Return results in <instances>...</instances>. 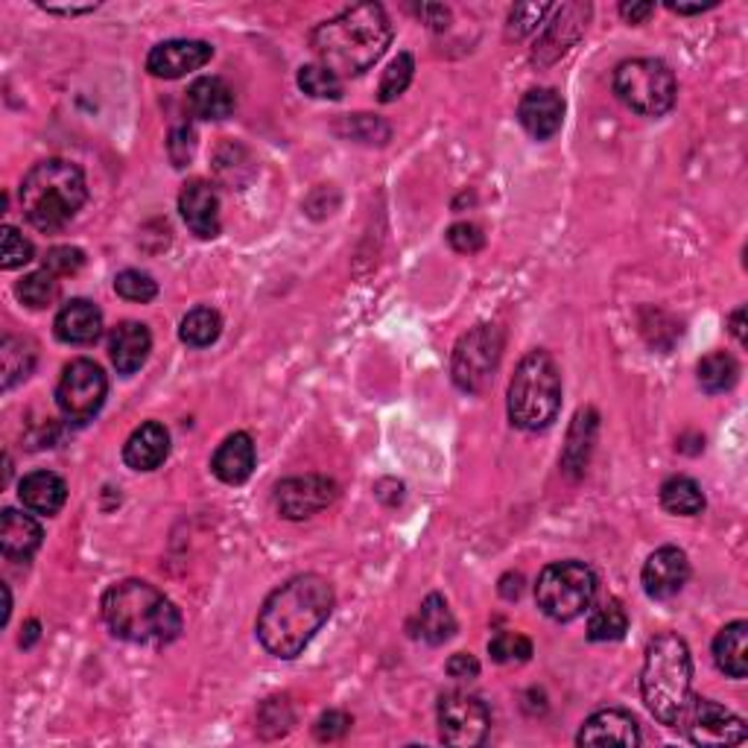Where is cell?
<instances>
[{
    "label": "cell",
    "mask_w": 748,
    "mask_h": 748,
    "mask_svg": "<svg viewBox=\"0 0 748 748\" xmlns=\"http://www.w3.org/2000/svg\"><path fill=\"white\" fill-rule=\"evenodd\" d=\"M178 211L185 226L202 240H214L219 234V196L211 182L202 178L187 182L185 191L178 194Z\"/></svg>",
    "instance_id": "obj_17"
},
{
    "label": "cell",
    "mask_w": 748,
    "mask_h": 748,
    "mask_svg": "<svg viewBox=\"0 0 748 748\" xmlns=\"http://www.w3.org/2000/svg\"><path fill=\"white\" fill-rule=\"evenodd\" d=\"M170 457V433L158 421H146L123 444V462L132 471H155L162 468Z\"/></svg>",
    "instance_id": "obj_20"
},
{
    "label": "cell",
    "mask_w": 748,
    "mask_h": 748,
    "mask_svg": "<svg viewBox=\"0 0 748 748\" xmlns=\"http://www.w3.org/2000/svg\"><path fill=\"white\" fill-rule=\"evenodd\" d=\"M89 199V185L76 164L65 158L39 162L21 182L18 202L30 226L39 232L65 228Z\"/></svg>",
    "instance_id": "obj_5"
},
{
    "label": "cell",
    "mask_w": 748,
    "mask_h": 748,
    "mask_svg": "<svg viewBox=\"0 0 748 748\" xmlns=\"http://www.w3.org/2000/svg\"><path fill=\"white\" fill-rule=\"evenodd\" d=\"M53 330L68 346H91L103 334V310L89 298H73L57 314Z\"/></svg>",
    "instance_id": "obj_19"
},
{
    "label": "cell",
    "mask_w": 748,
    "mask_h": 748,
    "mask_svg": "<svg viewBox=\"0 0 748 748\" xmlns=\"http://www.w3.org/2000/svg\"><path fill=\"white\" fill-rule=\"evenodd\" d=\"M187 109L199 121H226L234 112V91L219 76H199L187 89Z\"/></svg>",
    "instance_id": "obj_25"
},
{
    "label": "cell",
    "mask_w": 748,
    "mask_h": 748,
    "mask_svg": "<svg viewBox=\"0 0 748 748\" xmlns=\"http://www.w3.org/2000/svg\"><path fill=\"white\" fill-rule=\"evenodd\" d=\"M392 41V24L387 9L380 3H357L342 9L337 18H330L310 33L319 65L328 68L337 76H360L369 71Z\"/></svg>",
    "instance_id": "obj_2"
},
{
    "label": "cell",
    "mask_w": 748,
    "mask_h": 748,
    "mask_svg": "<svg viewBox=\"0 0 748 748\" xmlns=\"http://www.w3.org/2000/svg\"><path fill=\"white\" fill-rule=\"evenodd\" d=\"M334 614V587L319 573H301L275 587L258 614V641L275 658L293 660Z\"/></svg>",
    "instance_id": "obj_1"
},
{
    "label": "cell",
    "mask_w": 748,
    "mask_h": 748,
    "mask_svg": "<svg viewBox=\"0 0 748 748\" xmlns=\"http://www.w3.org/2000/svg\"><path fill=\"white\" fill-rule=\"evenodd\" d=\"M576 742L580 746H641L644 737L635 716L619 708H605L587 716Z\"/></svg>",
    "instance_id": "obj_16"
},
{
    "label": "cell",
    "mask_w": 748,
    "mask_h": 748,
    "mask_svg": "<svg viewBox=\"0 0 748 748\" xmlns=\"http://www.w3.org/2000/svg\"><path fill=\"white\" fill-rule=\"evenodd\" d=\"M660 506L667 509L669 515L693 518L701 515L705 509V494H701V485L693 480V477L676 474L669 477L667 483L660 485Z\"/></svg>",
    "instance_id": "obj_28"
},
{
    "label": "cell",
    "mask_w": 748,
    "mask_h": 748,
    "mask_svg": "<svg viewBox=\"0 0 748 748\" xmlns=\"http://www.w3.org/2000/svg\"><path fill=\"white\" fill-rule=\"evenodd\" d=\"M194 137L196 135L191 126H178V130L170 135V158H173L176 167H185V164L194 158V146H196Z\"/></svg>",
    "instance_id": "obj_45"
},
{
    "label": "cell",
    "mask_w": 748,
    "mask_h": 748,
    "mask_svg": "<svg viewBox=\"0 0 748 748\" xmlns=\"http://www.w3.org/2000/svg\"><path fill=\"white\" fill-rule=\"evenodd\" d=\"M223 334V319H219L217 310L211 307H196L191 314L182 319L178 325V339L191 348H208L214 346Z\"/></svg>",
    "instance_id": "obj_31"
},
{
    "label": "cell",
    "mask_w": 748,
    "mask_h": 748,
    "mask_svg": "<svg viewBox=\"0 0 748 748\" xmlns=\"http://www.w3.org/2000/svg\"><path fill=\"white\" fill-rule=\"evenodd\" d=\"M16 296L24 301L27 307L41 310V307L53 305L59 298V281L57 275L48 273V269H39V273L24 275V281H18Z\"/></svg>",
    "instance_id": "obj_34"
},
{
    "label": "cell",
    "mask_w": 748,
    "mask_h": 748,
    "mask_svg": "<svg viewBox=\"0 0 748 748\" xmlns=\"http://www.w3.org/2000/svg\"><path fill=\"white\" fill-rule=\"evenodd\" d=\"M518 121L535 141H547L564 123V100L553 89L526 91L518 105Z\"/></svg>",
    "instance_id": "obj_18"
},
{
    "label": "cell",
    "mask_w": 748,
    "mask_h": 748,
    "mask_svg": "<svg viewBox=\"0 0 748 748\" xmlns=\"http://www.w3.org/2000/svg\"><path fill=\"white\" fill-rule=\"evenodd\" d=\"M114 293L126 301H135V305H146L158 296V284L150 278L141 269H123L117 278H114Z\"/></svg>",
    "instance_id": "obj_38"
},
{
    "label": "cell",
    "mask_w": 748,
    "mask_h": 748,
    "mask_svg": "<svg viewBox=\"0 0 748 748\" xmlns=\"http://www.w3.org/2000/svg\"><path fill=\"white\" fill-rule=\"evenodd\" d=\"M596 596V573L585 562H553L539 573L535 603L555 623H571L591 608Z\"/></svg>",
    "instance_id": "obj_7"
},
{
    "label": "cell",
    "mask_w": 748,
    "mask_h": 748,
    "mask_svg": "<svg viewBox=\"0 0 748 748\" xmlns=\"http://www.w3.org/2000/svg\"><path fill=\"white\" fill-rule=\"evenodd\" d=\"M153 351V334L141 322H121L109 337V357L121 375H135Z\"/></svg>",
    "instance_id": "obj_21"
},
{
    "label": "cell",
    "mask_w": 748,
    "mask_h": 748,
    "mask_svg": "<svg viewBox=\"0 0 748 748\" xmlns=\"http://www.w3.org/2000/svg\"><path fill=\"white\" fill-rule=\"evenodd\" d=\"M628 632V614L619 600H605L603 605H596L591 617H587V641L594 644H614L623 641Z\"/></svg>",
    "instance_id": "obj_30"
},
{
    "label": "cell",
    "mask_w": 748,
    "mask_h": 748,
    "mask_svg": "<svg viewBox=\"0 0 748 748\" xmlns=\"http://www.w3.org/2000/svg\"><path fill=\"white\" fill-rule=\"evenodd\" d=\"M18 500L24 503L27 512L53 518L65 506L68 485L53 471H33V474H27L21 480V485H18Z\"/></svg>",
    "instance_id": "obj_22"
},
{
    "label": "cell",
    "mask_w": 748,
    "mask_h": 748,
    "mask_svg": "<svg viewBox=\"0 0 748 748\" xmlns=\"http://www.w3.org/2000/svg\"><path fill=\"white\" fill-rule=\"evenodd\" d=\"M109 380L94 360H71L57 387V407L68 421H91L103 410Z\"/></svg>",
    "instance_id": "obj_10"
},
{
    "label": "cell",
    "mask_w": 748,
    "mask_h": 748,
    "mask_svg": "<svg viewBox=\"0 0 748 748\" xmlns=\"http://www.w3.org/2000/svg\"><path fill=\"white\" fill-rule=\"evenodd\" d=\"M436 716H439V737L448 746L477 748L483 746L485 737H489V708H485L483 699H477L471 693H444L439 699Z\"/></svg>",
    "instance_id": "obj_11"
},
{
    "label": "cell",
    "mask_w": 748,
    "mask_h": 748,
    "mask_svg": "<svg viewBox=\"0 0 748 748\" xmlns=\"http://www.w3.org/2000/svg\"><path fill=\"white\" fill-rule=\"evenodd\" d=\"M614 94L644 117H664L676 105V76L660 59H626L614 71Z\"/></svg>",
    "instance_id": "obj_8"
},
{
    "label": "cell",
    "mask_w": 748,
    "mask_h": 748,
    "mask_svg": "<svg viewBox=\"0 0 748 748\" xmlns=\"http://www.w3.org/2000/svg\"><path fill=\"white\" fill-rule=\"evenodd\" d=\"M742 319H746V310H737V314L731 316V334L737 337V342H746V328H742Z\"/></svg>",
    "instance_id": "obj_53"
},
{
    "label": "cell",
    "mask_w": 748,
    "mask_h": 748,
    "mask_svg": "<svg viewBox=\"0 0 748 748\" xmlns=\"http://www.w3.org/2000/svg\"><path fill=\"white\" fill-rule=\"evenodd\" d=\"M412 73H416V59L410 53H398V57L389 62V68L383 71V80H380L378 89V100L380 103H392L403 94V91L410 89Z\"/></svg>",
    "instance_id": "obj_35"
},
{
    "label": "cell",
    "mask_w": 748,
    "mask_h": 748,
    "mask_svg": "<svg viewBox=\"0 0 748 748\" xmlns=\"http://www.w3.org/2000/svg\"><path fill=\"white\" fill-rule=\"evenodd\" d=\"M35 342L27 337H3L0 342V366H3V389H12L18 380L30 378L35 366Z\"/></svg>",
    "instance_id": "obj_29"
},
{
    "label": "cell",
    "mask_w": 748,
    "mask_h": 748,
    "mask_svg": "<svg viewBox=\"0 0 748 748\" xmlns=\"http://www.w3.org/2000/svg\"><path fill=\"white\" fill-rule=\"evenodd\" d=\"M82 266H85V255L76 246H57V249L48 252V258H44V269L59 275H73L80 273Z\"/></svg>",
    "instance_id": "obj_41"
},
{
    "label": "cell",
    "mask_w": 748,
    "mask_h": 748,
    "mask_svg": "<svg viewBox=\"0 0 748 748\" xmlns=\"http://www.w3.org/2000/svg\"><path fill=\"white\" fill-rule=\"evenodd\" d=\"M716 7V0L710 3H696V7H684V3H667L669 12H678V16H701V12H708V9Z\"/></svg>",
    "instance_id": "obj_50"
},
{
    "label": "cell",
    "mask_w": 748,
    "mask_h": 748,
    "mask_svg": "<svg viewBox=\"0 0 748 748\" xmlns=\"http://www.w3.org/2000/svg\"><path fill=\"white\" fill-rule=\"evenodd\" d=\"M509 421L518 430H547L562 410V371L547 351H530L518 362L506 398Z\"/></svg>",
    "instance_id": "obj_6"
},
{
    "label": "cell",
    "mask_w": 748,
    "mask_h": 748,
    "mask_svg": "<svg viewBox=\"0 0 748 748\" xmlns=\"http://www.w3.org/2000/svg\"><path fill=\"white\" fill-rule=\"evenodd\" d=\"M33 260V243L27 240L24 234L18 232L16 226L3 228V243H0V266L3 269H18Z\"/></svg>",
    "instance_id": "obj_39"
},
{
    "label": "cell",
    "mask_w": 748,
    "mask_h": 748,
    "mask_svg": "<svg viewBox=\"0 0 748 748\" xmlns=\"http://www.w3.org/2000/svg\"><path fill=\"white\" fill-rule=\"evenodd\" d=\"M503 357V330L498 325H477L462 334L451 357V378L462 392H483L494 380Z\"/></svg>",
    "instance_id": "obj_9"
},
{
    "label": "cell",
    "mask_w": 748,
    "mask_h": 748,
    "mask_svg": "<svg viewBox=\"0 0 748 748\" xmlns=\"http://www.w3.org/2000/svg\"><path fill=\"white\" fill-rule=\"evenodd\" d=\"M714 660L719 673L728 678H746L748 676V623L746 619H734L716 635L714 641Z\"/></svg>",
    "instance_id": "obj_26"
},
{
    "label": "cell",
    "mask_w": 748,
    "mask_h": 748,
    "mask_svg": "<svg viewBox=\"0 0 748 748\" xmlns=\"http://www.w3.org/2000/svg\"><path fill=\"white\" fill-rule=\"evenodd\" d=\"M444 669H448V676L451 678L471 682V678L480 676V660H477L474 655H468V652H457V655H451V660L444 664Z\"/></svg>",
    "instance_id": "obj_46"
},
{
    "label": "cell",
    "mask_w": 748,
    "mask_h": 748,
    "mask_svg": "<svg viewBox=\"0 0 748 748\" xmlns=\"http://www.w3.org/2000/svg\"><path fill=\"white\" fill-rule=\"evenodd\" d=\"M48 9V12H57V16H85V12H94V3L91 7H41Z\"/></svg>",
    "instance_id": "obj_52"
},
{
    "label": "cell",
    "mask_w": 748,
    "mask_h": 748,
    "mask_svg": "<svg viewBox=\"0 0 748 748\" xmlns=\"http://www.w3.org/2000/svg\"><path fill=\"white\" fill-rule=\"evenodd\" d=\"M521 594H523L521 573H506V576L500 580V596H503V600H518Z\"/></svg>",
    "instance_id": "obj_49"
},
{
    "label": "cell",
    "mask_w": 748,
    "mask_h": 748,
    "mask_svg": "<svg viewBox=\"0 0 748 748\" xmlns=\"http://www.w3.org/2000/svg\"><path fill=\"white\" fill-rule=\"evenodd\" d=\"M419 16L424 18L427 24L433 27V30H439V33L448 30V24H451V9L439 7V3H421Z\"/></svg>",
    "instance_id": "obj_47"
},
{
    "label": "cell",
    "mask_w": 748,
    "mask_h": 748,
    "mask_svg": "<svg viewBox=\"0 0 748 748\" xmlns=\"http://www.w3.org/2000/svg\"><path fill=\"white\" fill-rule=\"evenodd\" d=\"M676 728H682L693 746H740L746 742V723L714 699H690Z\"/></svg>",
    "instance_id": "obj_12"
},
{
    "label": "cell",
    "mask_w": 748,
    "mask_h": 748,
    "mask_svg": "<svg viewBox=\"0 0 748 748\" xmlns=\"http://www.w3.org/2000/svg\"><path fill=\"white\" fill-rule=\"evenodd\" d=\"M39 637H41V623H39V619H27L24 635H21V646H24V649H30V646H33L35 641H39Z\"/></svg>",
    "instance_id": "obj_51"
},
{
    "label": "cell",
    "mask_w": 748,
    "mask_h": 748,
    "mask_svg": "<svg viewBox=\"0 0 748 748\" xmlns=\"http://www.w3.org/2000/svg\"><path fill=\"white\" fill-rule=\"evenodd\" d=\"M448 243H451L459 255H474V252H480L485 246V234L474 223H457L448 232Z\"/></svg>",
    "instance_id": "obj_42"
},
{
    "label": "cell",
    "mask_w": 748,
    "mask_h": 748,
    "mask_svg": "<svg viewBox=\"0 0 748 748\" xmlns=\"http://www.w3.org/2000/svg\"><path fill=\"white\" fill-rule=\"evenodd\" d=\"M652 12H655V3H619V16L626 18L628 24H644Z\"/></svg>",
    "instance_id": "obj_48"
},
{
    "label": "cell",
    "mask_w": 748,
    "mask_h": 748,
    "mask_svg": "<svg viewBox=\"0 0 748 748\" xmlns=\"http://www.w3.org/2000/svg\"><path fill=\"white\" fill-rule=\"evenodd\" d=\"M337 494L339 489L330 477H290L275 489V506L287 521H305V518H314L316 512L328 509L337 500Z\"/></svg>",
    "instance_id": "obj_13"
},
{
    "label": "cell",
    "mask_w": 748,
    "mask_h": 748,
    "mask_svg": "<svg viewBox=\"0 0 748 748\" xmlns=\"http://www.w3.org/2000/svg\"><path fill=\"white\" fill-rule=\"evenodd\" d=\"M103 619L114 637L144 646H167L182 635V612L144 580H123L103 596Z\"/></svg>",
    "instance_id": "obj_3"
},
{
    "label": "cell",
    "mask_w": 748,
    "mask_h": 748,
    "mask_svg": "<svg viewBox=\"0 0 748 748\" xmlns=\"http://www.w3.org/2000/svg\"><path fill=\"white\" fill-rule=\"evenodd\" d=\"M419 635L430 646L448 644L457 635V617L442 594H430L419 608Z\"/></svg>",
    "instance_id": "obj_27"
},
{
    "label": "cell",
    "mask_w": 748,
    "mask_h": 748,
    "mask_svg": "<svg viewBox=\"0 0 748 748\" xmlns=\"http://www.w3.org/2000/svg\"><path fill=\"white\" fill-rule=\"evenodd\" d=\"M489 655L494 664H526L532 658V641L518 632H498L489 641Z\"/></svg>",
    "instance_id": "obj_37"
},
{
    "label": "cell",
    "mask_w": 748,
    "mask_h": 748,
    "mask_svg": "<svg viewBox=\"0 0 748 748\" xmlns=\"http://www.w3.org/2000/svg\"><path fill=\"white\" fill-rule=\"evenodd\" d=\"M255 442H252L249 433H234L228 436L226 442L219 444L214 459H211V468L217 480H223L226 485H243L255 471Z\"/></svg>",
    "instance_id": "obj_24"
},
{
    "label": "cell",
    "mask_w": 748,
    "mask_h": 748,
    "mask_svg": "<svg viewBox=\"0 0 748 748\" xmlns=\"http://www.w3.org/2000/svg\"><path fill=\"white\" fill-rule=\"evenodd\" d=\"M690 580V562L687 553L678 547H660L646 559L644 571H641V582L649 600H673L682 594L684 585Z\"/></svg>",
    "instance_id": "obj_15"
},
{
    "label": "cell",
    "mask_w": 748,
    "mask_h": 748,
    "mask_svg": "<svg viewBox=\"0 0 748 748\" xmlns=\"http://www.w3.org/2000/svg\"><path fill=\"white\" fill-rule=\"evenodd\" d=\"M214 59V48L208 41L196 39H173L162 41L150 50L146 57V71L158 80H182L187 73L199 71Z\"/></svg>",
    "instance_id": "obj_14"
},
{
    "label": "cell",
    "mask_w": 748,
    "mask_h": 748,
    "mask_svg": "<svg viewBox=\"0 0 748 748\" xmlns=\"http://www.w3.org/2000/svg\"><path fill=\"white\" fill-rule=\"evenodd\" d=\"M41 539H44V532H41L33 515L3 509V515H0V553L7 555L9 562H21V559L27 562L41 547Z\"/></svg>",
    "instance_id": "obj_23"
},
{
    "label": "cell",
    "mask_w": 748,
    "mask_h": 748,
    "mask_svg": "<svg viewBox=\"0 0 748 748\" xmlns=\"http://www.w3.org/2000/svg\"><path fill=\"white\" fill-rule=\"evenodd\" d=\"M346 126H348V135L357 137V141H366V144H375V141H378V132L389 137L387 123H380L378 117H369V114H355V117H348Z\"/></svg>",
    "instance_id": "obj_44"
},
{
    "label": "cell",
    "mask_w": 748,
    "mask_h": 748,
    "mask_svg": "<svg viewBox=\"0 0 748 748\" xmlns=\"http://www.w3.org/2000/svg\"><path fill=\"white\" fill-rule=\"evenodd\" d=\"M594 433H596V412L594 410L576 412L571 439H567V448H564V471H571V474H582V471H585L587 451H591Z\"/></svg>",
    "instance_id": "obj_32"
},
{
    "label": "cell",
    "mask_w": 748,
    "mask_h": 748,
    "mask_svg": "<svg viewBox=\"0 0 748 748\" xmlns=\"http://www.w3.org/2000/svg\"><path fill=\"white\" fill-rule=\"evenodd\" d=\"M553 12V7L547 3H532V7H515L512 9V16H509V33L515 35V39H523V35L535 33L541 24H544V18Z\"/></svg>",
    "instance_id": "obj_40"
},
{
    "label": "cell",
    "mask_w": 748,
    "mask_h": 748,
    "mask_svg": "<svg viewBox=\"0 0 748 748\" xmlns=\"http://www.w3.org/2000/svg\"><path fill=\"white\" fill-rule=\"evenodd\" d=\"M348 731H351V716L342 714V710H328V714L319 716L314 725L316 740H322V742L342 740Z\"/></svg>",
    "instance_id": "obj_43"
},
{
    "label": "cell",
    "mask_w": 748,
    "mask_h": 748,
    "mask_svg": "<svg viewBox=\"0 0 748 748\" xmlns=\"http://www.w3.org/2000/svg\"><path fill=\"white\" fill-rule=\"evenodd\" d=\"M699 387L710 395L728 392L734 389L737 378H740V366L734 360L731 355H725V351H714V355L701 357L699 360Z\"/></svg>",
    "instance_id": "obj_33"
},
{
    "label": "cell",
    "mask_w": 748,
    "mask_h": 748,
    "mask_svg": "<svg viewBox=\"0 0 748 748\" xmlns=\"http://www.w3.org/2000/svg\"><path fill=\"white\" fill-rule=\"evenodd\" d=\"M641 693L649 714L660 725L676 728L693 699V658L687 641L678 635L652 637L641 669Z\"/></svg>",
    "instance_id": "obj_4"
},
{
    "label": "cell",
    "mask_w": 748,
    "mask_h": 748,
    "mask_svg": "<svg viewBox=\"0 0 748 748\" xmlns=\"http://www.w3.org/2000/svg\"><path fill=\"white\" fill-rule=\"evenodd\" d=\"M298 89L307 98L316 100H339L342 98V82L337 73H330L325 65H305L298 71Z\"/></svg>",
    "instance_id": "obj_36"
}]
</instances>
